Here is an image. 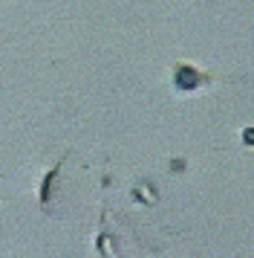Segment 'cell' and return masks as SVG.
<instances>
[{
    "label": "cell",
    "mask_w": 254,
    "mask_h": 258,
    "mask_svg": "<svg viewBox=\"0 0 254 258\" xmlns=\"http://www.w3.org/2000/svg\"><path fill=\"white\" fill-rule=\"evenodd\" d=\"M179 84H182V87H194L196 84V73L194 70H179Z\"/></svg>",
    "instance_id": "6da1fadb"
}]
</instances>
